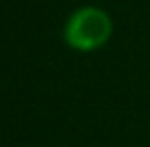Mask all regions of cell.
Segmentation results:
<instances>
[{"mask_svg": "<svg viewBox=\"0 0 150 147\" xmlns=\"http://www.w3.org/2000/svg\"><path fill=\"white\" fill-rule=\"evenodd\" d=\"M113 35V20L100 7H81L68 17L63 28V39L72 50L91 52L102 48Z\"/></svg>", "mask_w": 150, "mask_h": 147, "instance_id": "6da1fadb", "label": "cell"}]
</instances>
